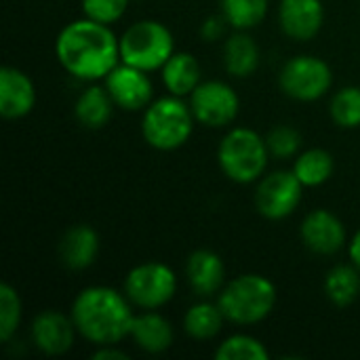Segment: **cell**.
I'll list each match as a JSON object with an SVG mask.
<instances>
[{
    "label": "cell",
    "instance_id": "23",
    "mask_svg": "<svg viewBox=\"0 0 360 360\" xmlns=\"http://www.w3.org/2000/svg\"><path fill=\"white\" fill-rule=\"evenodd\" d=\"M224 321H226V316H224L219 304L198 302V304L190 306V310L186 312L184 329L192 340L207 342V340H213L221 333Z\"/></svg>",
    "mask_w": 360,
    "mask_h": 360
},
{
    "label": "cell",
    "instance_id": "14",
    "mask_svg": "<svg viewBox=\"0 0 360 360\" xmlns=\"http://www.w3.org/2000/svg\"><path fill=\"white\" fill-rule=\"evenodd\" d=\"M278 23L291 40H312L325 23L323 0H281Z\"/></svg>",
    "mask_w": 360,
    "mask_h": 360
},
{
    "label": "cell",
    "instance_id": "24",
    "mask_svg": "<svg viewBox=\"0 0 360 360\" xmlns=\"http://www.w3.org/2000/svg\"><path fill=\"white\" fill-rule=\"evenodd\" d=\"M325 293L338 308H348L360 295V270L352 266H335L325 278Z\"/></svg>",
    "mask_w": 360,
    "mask_h": 360
},
{
    "label": "cell",
    "instance_id": "26",
    "mask_svg": "<svg viewBox=\"0 0 360 360\" xmlns=\"http://www.w3.org/2000/svg\"><path fill=\"white\" fill-rule=\"evenodd\" d=\"M331 120L342 129H359L360 127V86L340 89L329 105Z\"/></svg>",
    "mask_w": 360,
    "mask_h": 360
},
{
    "label": "cell",
    "instance_id": "32",
    "mask_svg": "<svg viewBox=\"0 0 360 360\" xmlns=\"http://www.w3.org/2000/svg\"><path fill=\"white\" fill-rule=\"evenodd\" d=\"M127 360L129 359V354L127 352H122V350H118L116 348V344H110V346H97V350H95V354H93V360Z\"/></svg>",
    "mask_w": 360,
    "mask_h": 360
},
{
    "label": "cell",
    "instance_id": "9",
    "mask_svg": "<svg viewBox=\"0 0 360 360\" xmlns=\"http://www.w3.org/2000/svg\"><path fill=\"white\" fill-rule=\"evenodd\" d=\"M190 108L196 122L209 129H221L236 120L240 99L224 80H202L190 95Z\"/></svg>",
    "mask_w": 360,
    "mask_h": 360
},
{
    "label": "cell",
    "instance_id": "3",
    "mask_svg": "<svg viewBox=\"0 0 360 360\" xmlns=\"http://www.w3.org/2000/svg\"><path fill=\"white\" fill-rule=\"evenodd\" d=\"M194 114L184 97L167 95L154 99L141 118V135L148 146L160 152H171L181 148L194 131Z\"/></svg>",
    "mask_w": 360,
    "mask_h": 360
},
{
    "label": "cell",
    "instance_id": "12",
    "mask_svg": "<svg viewBox=\"0 0 360 360\" xmlns=\"http://www.w3.org/2000/svg\"><path fill=\"white\" fill-rule=\"evenodd\" d=\"M76 325L72 316L59 310H42L30 327L32 344L46 356H61L72 350L76 340Z\"/></svg>",
    "mask_w": 360,
    "mask_h": 360
},
{
    "label": "cell",
    "instance_id": "21",
    "mask_svg": "<svg viewBox=\"0 0 360 360\" xmlns=\"http://www.w3.org/2000/svg\"><path fill=\"white\" fill-rule=\"evenodd\" d=\"M257 65H259L257 42L245 30H238L224 44V68H226V72L234 78H247L257 70Z\"/></svg>",
    "mask_w": 360,
    "mask_h": 360
},
{
    "label": "cell",
    "instance_id": "31",
    "mask_svg": "<svg viewBox=\"0 0 360 360\" xmlns=\"http://www.w3.org/2000/svg\"><path fill=\"white\" fill-rule=\"evenodd\" d=\"M228 21H226V17L221 15H213V17H209L202 25H200V36L207 40V42H215L221 34H224V25H226Z\"/></svg>",
    "mask_w": 360,
    "mask_h": 360
},
{
    "label": "cell",
    "instance_id": "8",
    "mask_svg": "<svg viewBox=\"0 0 360 360\" xmlns=\"http://www.w3.org/2000/svg\"><path fill=\"white\" fill-rule=\"evenodd\" d=\"M281 91L295 101H316L333 84V74L327 61L314 55L291 57L278 74Z\"/></svg>",
    "mask_w": 360,
    "mask_h": 360
},
{
    "label": "cell",
    "instance_id": "17",
    "mask_svg": "<svg viewBox=\"0 0 360 360\" xmlns=\"http://www.w3.org/2000/svg\"><path fill=\"white\" fill-rule=\"evenodd\" d=\"M59 259L70 270H86L99 255V236L91 226L78 224L63 232L59 240Z\"/></svg>",
    "mask_w": 360,
    "mask_h": 360
},
{
    "label": "cell",
    "instance_id": "13",
    "mask_svg": "<svg viewBox=\"0 0 360 360\" xmlns=\"http://www.w3.org/2000/svg\"><path fill=\"white\" fill-rule=\"evenodd\" d=\"M300 236L306 249L316 255H335L346 245V228L342 219L327 209L310 211L302 221Z\"/></svg>",
    "mask_w": 360,
    "mask_h": 360
},
{
    "label": "cell",
    "instance_id": "4",
    "mask_svg": "<svg viewBox=\"0 0 360 360\" xmlns=\"http://www.w3.org/2000/svg\"><path fill=\"white\" fill-rule=\"evenodd\" d=\"M217 304L228 323L257 325L274 310L276 287L262 274H240L224 285Z\"/></svg>",
    "mask_w": 360,
    "mask_h": 360
},
{
    "label": "cell",
    "instance_id": "2",
    "mask_svg": "<svg viewBox=\"0 0 360 360\" xmlns=\"http://www.w3.org/2000/svg\"><path fill=\"white\" fill-rule=\"evenodd\" d=\"M80 338L93 346L118 344L131 335L133 327V304L124 293L112 287H86L82 289L70 310Z\"/></svg>",
    "mask_w": 360,
    "mask_h": 360
},
{
    "label": "cell",
    "instance_id": "1",
    "mask_svg": "<svg viewBox=\"0 0 360 360\" xmlns=\"http://www.w3.org/2000/svg\"><path fill=\"white\" fill-rule=\"evenodd\" d=\"M55 55L61 68L74 78L84 82L105 80L120 63V38H116L110 25L82 17L59 32Z\"/></svg>",
    "mask_w": 360,
    "mask_h": 360
},
{
    "label": "cell",
    "instance_id": "5",
    "mask_svg": "<svg viewBox=\"0 0 360 360\" xmlns=\"http://www.w3.org/2000/svg\"><path fill=\"white\" fill-rule=\"evenodd\" d=\"M217 160L224 175L236 184L257 181L270 160L266 137L247 127L230 129L217 148Z\"/></svg>",
    "mask_w": 360,
    "mask_h": 360
},
{
    "label": "cell",
    "instance_id": "15",
    "mask_svg": "<svg viewBox=\"0 0 360 360\" xmlns=\"http://www.w3.org/2000/svg\"><path fill=\"white\" fill-rule=\"evenodd\" d=\"M34 103L36 86L32 78L13 65H4L0 70V114L8 120L23 118L32 112Z\"/></svg>",
    "mask_w": 360,
    "mask_h": 360
},
{
    "label": "cell",
    "instance_id": "18",
    "mask_svg": "<svg viewBox=\"0 0 360 360\" xmlns=\"http://www.w3.org/2000/svg\"><path fill=\"white\" fill-rule=\"evenodd\" d=\"M129 338L143 352L160 354L173 344V325L156 310H143L141 314H135Z\"/></svg>",
    "mask_w": 360,
    "mask_h": 360
},
{
    "label": "cell",
    "instance_id": "6",
    "mask_svg": "<svg viewBox=\"0 0 360 360\" xmlns=\"http://www.w3.org/2000/svg\"><path fill=\"white\" fill-rule=\"evenodd\" d=\"M175 53L171 30L156 19H141L131 23L120 36V61L143 72L162 70Z\"/></svg>",
    "mask_w": 360,
    "mask_h": 360
},
{
    "label": "cell",
    "instance_id": "27",
    "mask_svg": "<svg viewBox=\"0 0 360 360\" xmlns=\"http://www.w3.org/2000/svg\"><path fill=\"white\" fill-rule=\"evenodd\" d=\"M270 352L266 350V346L257 338L245 333H236L224 340L215 350V359L221 360H266Z\"/></svg>",
    "mask_w": 360,
    "mask_h": 360
},
{
    "label": "cell",
    "instance_id": "11",
    "mask_svg": "<svg viewBox=\"0 0 360 360\" xmlns=\"http://www.w3.org/2000/svg\"><path fill=\"white\" fill-rule=\"evenodd\" d=\"M148 74L150 72L120 61L105 76V89L112 95L116 108L124 112H139L154 101V84Z\"/></svg>",
    "mask_w": 360,
    "mask_h": 360
},
{
    "label": "cell",
    "instance_id": "7",
    "mask_svg": "<svg viewBox=\"0 0 360 360\" xmlns=\"http://www.w3.org/2000/svg\"><path fill=\"white\" fill-rule=\"evenodd\" d=\"M177 293L175 272L160 262L135 266L124 278V295L139 310H158Z\"/></svg>",
    "mask_w": 360,
    "mask_h": 360
},
{
    "label": "cell",
    "instance_id": "16",
    "mask_svg": "<svg viewBox=\"0 0 360 360\" xmlns=\"http://www.w3.org/2000/svg\"><path fill=\"white\" fill-rule=\"evenodd\" d=\"M186 278L198 297H211L226 285L224 259L215 251L198 249L186 262Z\"/></svg>",
    "mask_w": 360,
    "mask_h": 360
},
{
    "label": "cell",
    "instance_id": "25",
    "mask_svg": "<svg viewBox=\"0 0 360 360\" xmlns=\"http://www.w3.org/2000/svg\"><path fill=\"white\" fill-rule=\"evenodd\" d=\"M219 4L221 15L230 25L247 32L251 27H257L266 19L270 0H219Z\"/></svg>",
    "mask_w": 360,
    "mask_h": 360
},
{
    "label": "cell",
    "instance_id": "28",
    "mask_svg": "<svg viewBox=\"0 0 360 360\" xmlns=\"http://www.w3.org/2000/svg\"><path fill=\"white\" fill-rule=\"evenodd\" d=\"M21 323V300L11 285H0V340L8 344Z\"/></svg>",
    "mask_w": 360,
    "mask_h": 360
},
{
    "label": "cell",
    "instance_id": "33",
    "mask_svg": "<svg viewBox=\"0 0 360 360\" xmlns=\"http://www.w3.org/2000/svg\"><path fill=\"white\" fill-rule=\"evenodd\" d=\"M348 253H350L352 264H354V266L360 270V230L354 234V236H352L350 247H348Z\"/></svg>",
    "mask_w": 360,
    "mask_h": 360
},
{
    "label": "cell",
    "instance_id": "19",
    "mask_svg": "<svg viewBox=\"0 0 360 360\" xmlns=\"http://www.w3.org/2000/svg\"><path fill=\"white\" fill-rule=\"evenodd\" d=\"M162 84L171 95L190 97L192 91L202 82V68L192 53H173L160 70Z\"/></svg>",
    "mask_w": 360,
    "mask_h": 360
},
{
    "label": "cell",
    "instance_id": "10",
    "mask_svg": "<svg viewBox=\"0 0 360 360\" xmlns=\"http://www.w3.org/2000/svg\"><path fill=\"white\" fill-rule=\"evenodd\" d=\"M304 196V184L293 171H274L259 179L255 190V209L262 217L278 221L295 213Z\"/></svg>",
    "mask_w": 360,
    "mask_h": 360
},
{
    "label": "cell",
    "instance_id": "30",
    "mask_svg": "<svg viewBox=\"0 0 360 360\" xmlns=\"http://www.w3.org/2000/svg\"><path fill=\"white\" fill-rule=\"evenodd\" d=\"M129 6V0H82L84 17L112 25L116 23Z\"/></svg>",
    "mask_w": 360,
    "mask_h": 360
},
{
    "label": "cell",
    "instance_id": "20",
    "mask_svg": "<svg viewBox=\"0 0 360 360\" xmlns=\"http://www.w3.org/2000/svg\"><path fill=\"white\" fill-rule=\"evenodd\" d=\"M114 108L116 103L108 93L105 84L103 86L91 84L78 95L74 105V116L84 129H101L110 122Z\"/></svg>",
    "mask_w": 360,
    "mask_h": 360
},
{
    "label": "cell",
    "instance_id": "29",
    "mask_svg": "<svg viewBox=\"0 0 360 360\" xmlns=\"http://www.w3.org/2000/svg\"><path fill=\"white\" fill-rule=\"evenodd\" d=\"M266 143L268 150L274 158L278 160H287L300 154L302 148V135L297 129H293L291 124H276L268 131L266 135Z\"/></svg>",
    "mask_w": 360,
    "mask_h": 360
},
{
    "label": "cell",
    "instance_id": "22",
    "mask_svg": "<svg viewBox=\"0 0 360 360\" xmlns=\"http://www.w3.org/2000/svg\"><path fill=\"white\" fill-rule=\"evenodd\" d=\"M333 171H335V160L331 152L323 148H310L306 152H300L293 162V173L304 184V188H319L327 184Z\"/></svg>",
    "mask_w": 360,
    "mask_h": 360
}]
</instances>
